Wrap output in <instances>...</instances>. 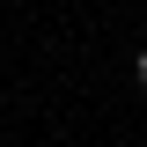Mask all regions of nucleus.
I'll use <instances>...</instances> for the list:
<instances>
[{"mask_svg":"<svg viewBox=\"0 0 147 147\" xmlns=\"http://www.w3.org/2000/svg\"><path fill=\"white\" fill-rule=\"evenodd\" d=\"M132 74H140V88H147V52H140V59H132Z\"/></svg>","mask_w":147,"mask_h":147,"instance_id":"f257e3e1","label":"nucleus"}]
</instances>
